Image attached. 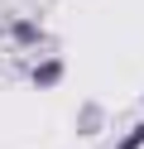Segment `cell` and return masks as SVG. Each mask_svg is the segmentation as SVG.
<instances>
[{
	"label": "cell",
	"mask_w": 144,
	"mask_h": 149,
	"mask_svg": "<svg viewBox=\"0 0 144 149\" xmlns=\"http://www.w3.org/2000/svg\"><path fill=\"white\" fill-rule=\"evenodd\" d=\"M139 144H144V125H139V130H134V135H130V139H125V144H120V149H139Z\"/></svg>",
	"instance_id": "obj_1"
}]
</instances>
